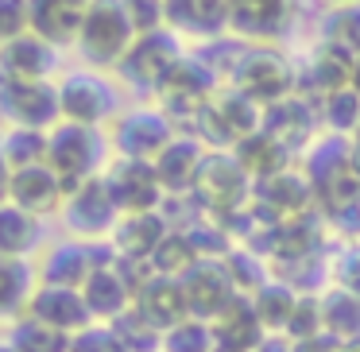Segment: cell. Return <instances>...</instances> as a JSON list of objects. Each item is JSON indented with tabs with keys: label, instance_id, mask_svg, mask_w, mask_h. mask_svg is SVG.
Wrapping results in <instances>:
<instances>
[{
	"label": "cell",
	"instance_id": "32",
	"mask_svg": "<svg viewBox=\"0 0 360 352\" xmlns=\"http://www.w3.org/2000/svg\"><path fill=\"white\" fill-rule=\"evenodd\" d=\"M298 298H302L298 287H290L287 279H271L252 294V306H256V313H259L267 333H287L290 318H295V310H298Z\"/></svg>",
	"mask_w": 360,
	"mask_h": 352
},
{
	"label": "cell",
	"instance_id": "20",
	"mask_svg": "<svg viewBox=\"0 0 360 352\" xmlns=\"http://www.w3.org/2000/svg\"><path fill=\"white\" fill-rule=\"evenodd\" d=\"M171 233L163 209H151V213H124L117 221L109 236V248L117 252V259L124 263H136V267H148V259L155 256V248L163 244V236Z\"/></svg>",
	"mask_w": 360,
	"mask_h": 352
},
{
	"label": "cell",
	"instance_id": "49",
	"mask_svg": "<svg viewBox=\"0 0 360 352\" xmlns=\"http://www.w3.org/2000/svg\"><path fill=\"white\" fill-rule=\"evenodd\" d=\"M213 352H240V348H225V344H217V348H213Z\"/></svg>",
	"mask_w": 360,
	"mask_h": 352
},
{
	"label": "cell",
	"instance_id": "6",
	"mask_svg": "<svg viewBox=\"0 0 360 352\" xmlns=\"http://www.w3.org/2000/svg\"><path fill=\"white\" fill-rule=\"evenodd\" d=\"M136 32L128 24L124 0H89L86 24L74 47L82 51L89 66H101V70H117V63L124 58V51L132 47Z\"/></svg>",
	"mask_w": 360,
	"mask_h": 352
},
{
	"label": "cell",
	"instance_id": "42",
	"mask_svg": "<svg viewBox=\"0 0 360 352\" xmlns=\"http://www.w3.org/2000/svg\"><path fill=\"white\" fill-rule=\"evenodd\" d=\"M124 12H128V24H132L136 35L167 27V4L163 0H124Z\"/></svg>",
	"mask_w": 360,
	"mask_h": 352
},
{
	"label": "cell",
	"instance_id": "50",
	"mask_svg": "<svg viewBox=\"0 0 360 352\" xmlns=\"http://www.w3.org/2000/svg\"><path fill=\"white\" fill-rule=\"evenodd\" d=\"M326 4H345V0H326Z\"/></svg>",
	"mask_w": 360,
	"mask_h": 352
},
{
	"label": "cell",
	"instance_id": "38",
	"mask_svg": "<svg viewBox=\"0 0 360 352\" xmlns=\"http://www.w3.org/2000/svg\"><path fill=\"white\" fill-rule=\"evenodd\" d=\"M112 329L120 333V341L128 344V352H163V329L155 321H148L140 310H128L112 321Z\"/></svg>",
	"mask_w": 360,
	"mask_h": 352
},
{
	"label": "cell",
	"instance_id": "18",
	"mask_svg": "<svg viewBox=\"0 0 360 352\" xmlns=\"http://www.w3.org/2000/svg\"><path fill=\"white\" fill-rule=\"evenodd\" d=\"M117 259V252H101L97 240H63L47 252L43 259L39 282H55V287H86V279L97 271L101 263Z\"/></svg>",
	"mask_w": 360,
	"mask_h": 352
},
{
	"label": "cell",
	"instance_id": "34",
	"mask_svg": "<svg viewBox=\"0 0 360 352\" xmlns=\"http://www.w3.org/2000/svg\"><path fill=\"white\" fill-rule=\"evenodd\" d=\"M8 341L20 352H70L74 337L55 329V325H47V321H39V318H32V313H20V318H12Z\"/></svg>",
	"mask_w": 360,
	"mask_h": 352
},
{
	"label": "cell",
	"instance_id": "35",
	"mask_svg": "<svg viewBox=\"0 0 360 352\" xmlns=\"http://www.w3.org/2000/svg\"><path fill=\"white\" fill-rule=\"evenodd\" d=\"M198 259L202 256H198L194 240L186 236V228H171V233L163 236V244L155 248V256L148 259V271L151 275H167V279H182Z\"/></svg>",
	"mask_w": 360,
	"mask_h": 352
},
{
	"label": "cell",
	"instance_id": "21",
	"mask_svg": "<svg viewBox=\"0 0 360 352\" xmlns=\"http://www.w3.org/2000/svg\"><path fill=\"white\" fill-rule=\"evenodd\" d=\"M205 155H210V148H205V140L194 132H179L167 143V151L155 159V171H159V182H163V190H167V202H171V197H190Z\"/></svg>",
	"mask_w": 360,
	"mask_h": 352
},
{
	"label": "cell",
	"instance_id": "28",
	"mask_svg": "<svg viewBox=\"0 0 360 352\" xmlns=\"http://www.w3.org/2000/svg\"><path fill=\"white\" fill-rule=\"evenodd\" d=\"M233 155L240 159V167L252 174V182H259V178H271V174L287 171V167H290V155H295V151H290L275 132H267V128H256L252 136H244V140L236 143Z\"/></svg>",
	"mask_w": 360,
	"mask_h": 352
},
{
	"label": "cell",
	"instance_id": "15",
	"mask_svg": "<svg viewBox=\"0 0 360 352\" xmlns=\"http://www.w3.org/2000/svg\"><path fill=\"white\" fill-rule=\"evenodd\" d=\"M105 178H109L112 194H117L120 213H151V209H163V202H167L159 171L148 159L112 155V163L105 167Z\"/></svg>",
	"mask_w": 360,
	"mask_h": 352
},
{
	"label": "cell",
	"instance_id": "31",
	"mask_svg": "<svg viewBox=\"0 0 360 352\" xmlns=\"http://www.w3.org/2000/svg\"><path fill=\"white\" fill-rule=\"evenodd\" d=\"M318 43L341 51L349 58H360V0L329 4L318 24Z\"/></svg>",
	"mask_w": 360,
	"mask_h": 352
},
{
	"label": "cell",
	"instance_id": "40",
	"mask_svg": "<svg viewBox=\"0 0 360 352\" xmlns=\"http://www.w3.org/2000/svg\"><path fill=\"white\" fill-rule=\"evenodd\" d=\"M225 267H229V275H233L236 294H248L252 298L259 287H264V282H271V275H267L259 252H252V248H233L225 256Z\"/></svg>",
	"mask_w": 360,
	"mask_h": 352
},
{
	"label": "cell",
	"instance_id": "13",
	"mask_svg": "<svg viewBox=\"0 0 360 352\" xmlns=\"http://www.w3.org/2000/svg\"><path fill=\"white\" fill-rule=\"evenodd\" d=\"M58 101H63V120H74V124L101 128L105 120L117 117V89L94 70L66 74L58 82Z\"/></svg>",
	"mask_w": 360,
	"mask_h": 352
},
{
	"label": "cell",
	"instance_id": "5",
	"mask_svg": "<svg viewBox=\"0 0 360 352\" xmlns=\"http://www.w3.org/2000/svg\"><path fill=\"white\" fill-rule=\"evenodd\" d=\"M256 128H264V105H256L236 86H221L194 120V136H202L210 151H233Z\"/></svg>",
	"mask_w": 360,
	"mask_h": 352
},
{
	"label": "cell",
	"instance_id": "1",
	"mask_svg": "<svg viewBox=\"0 0 360 352\" xmlns=\"http://www.w3.org/2000/svg\"><path fill=\"white\" fill-rule=\"evenodd\" d=\"M318 190V209L326 217H360V163L352 155V140L329 136L310 148V159L302 167Z\"/></svg>",
	"mask_w": 360,
	"mask_h": 352
},
{
	"label": "cell",
	"instance_id": "24",
	"mask_svg": "<svg viewBox=\"0 0 360 352\" xmlns=\"http://www.w3.org/2000/svg\"><path fill=\"white\" fill-rule=\"evenodd\" d=\"M27 8H32V32L35 35H43L55 47H70L82 35L89 0H27Z\"/></svg>",
	"mask_w": 360,
	"mask_h": 352
},
{
	"label": "cell",
	"instance_id": "45",
	"mask_svg": "<svg viewBox=\"0 0 360 352\" xmlns=\"http://www.w3.org/2000/svg\"><path fill=\"white\" fill-rule=\"evenodd\" d=\"M256 352H295V341H290L287 333H267Z\"/></svg>",
	"mask_w": 360,
	"mask_h": 352
},
{
	"label": "cell",
	"instance_id": "23",
	"mask_svg": "<svg viewBox=\"0 0 360 352\" xmlns=\"http://www.w3.org/2000/svg\"><path fill=\"white\" fill-rule=\"evenodd\" d=\"M318 120H321V109H318V101L306 97V93H290V97H283V101H275L264 109V128L279 136L295 155L314 140Z\"/></svg>",
	"mask_w": 360,
	"mask_h": 352
},
{
	"label": "cell",
	"instance_id": "37",
	"mask_svg": "<svg viewBox=\"0 0 360 352\" xmlns=\"http://www.w3.org/2000/svg\"><path fill=\"white\" fill-rule=\"evenodd\" d=\"M0 148H4V155H8L12 171L47 163V132H43V128H16V124H8V132L0 136Z\"/></svg>",
	"mask_w": 360,
	"mask_h": 352
},
{
	"label": "cell",
	"instance_id": "30",
	"mask_svg": "<svg viewBox=\"0 0 360 352\" xmlns=\"http://www.w3.org/2000/svg\"><path fill=\"white\" fill-rule=\"evenodd\" d=\"M43 240V217L20 209L16 202L0 205V256L27 259Z\"/></svg>",
	"mask_w": 360,
	"mask_h": 352
},
{
	"label": "cell",
	"instance_id": "10",
	"mask_svg": "<svg viewBox=\"0 0 360 352\" xmlns=\"http://www.w3.org/2000/svg\"><path fill=\"white\" fill-rule=\"evenodd\" d=\"M174 136H179L174 132V120L163 109H132L112 120L109 148L124 159H148V163H155Z\"/></svg>",
	"mask_w": 360,
	"mask_h": 352
},
{
	"label": "cell",
	"instance_id": "44",
	"mask_svg": "<svg viewBox=\"0 0 360 352\" xmlns=\"http://www.w3.org/2000/svg\"><path fill=\"white\" fill-rule=\"evenodd\" d=\"M333 279H337V287H345V290H356L360 294V244H349V248L337 256V263H333Z\"/></svg>",
	"mask_w": 360,
	"mask_h": 352
},
{
	"label": "cell",
	"instance_id": "12",
	"mask_svg": "<svg viewBox=\"0 0 360 352\" xmlns=\"http://www.w3.org/2000/svg\"><path fill=\"white\" fill-rule=\"evenodd\" d=\"M252 202L271 221H298L318 209V190H314L306 171L287 167V171L271 174V178H259L256 190H252Z\"/></svg>",
	"mask_w": 360,
	"mask_h": 352
},
{
	"label": "cell",
	"instance_id": "17",
	"mask_svg": "<svg viewBox=\"0 0 360 352\" xmlns=\"http://www.w3.org/2000/svg\"><path fill=\"white\" fill-rule=\"evenodd\" d=\"M182 290H186V302H190V318H202V321H213L236 298L225 259H198L182 275Z\"/></svg>",
	"mask_w": 360,
	"mask_h": 352
},
{
	"label": "cell",
	"instance_id": "43",
	"mask_svg": "<svg viewBox=\"0 0 360 352\" xmlns=\"http://www.w3.org/2000/svg\"><path fill=\"white\" fill-rule=\"evenodd\" d=\"M32 32V8L27 0H0V43L12 35Z\"/></svg>",
	"mask_w": 360,
	"mask_h": 352
},
{
	"label": "cell",
	"instance_id": "29",
	"mask_svg": "<svg viewBox=\"0 0 360 352\" xmlns=\"http://www.w3.org/2000/svg\"><path fill=\"white\" fill-rule=\"evenodd\" d=\"M321 333L333 337L341 348L360 344V294L333 287L321 294Z\"/></svg>",
	"mask_w": 360,
	"mask_h": 352
},
{
	"label": "cell",
	"instance_id": "9",
	"mask_svg": "<svg viewBox=\"0 0 360 352\" xmlns=\"http://www.w3.org/2000/svg\"><path fill=\"white\" fill-rule=\"evenodd\" d=\"M120 217L124 213H120L105 171L86 178L82 186H74L63 202V225L74 240H105V236H112Z\"/></svg>",
	"mask_w": 360,
	"mask_h": 352
},
{
	"label": "cell",
	"instance_id": "14",
	"mask_svg": "<svg viewBox=\"0 0 360 352\" xmlns=\"http://www.w3.org/2000/svg\"><path fill=\"white\" fill-rule=\"evenodd\" d=\"M298 0H229V35L240 43H275L290 32Z\"/></svg>",
	"mask_w": 360,
	"mask_h": 352
},
{
	"label": "cell",
	"instance_id": "11",
	"mask_svg": "<svg viewBox=\"0 0 360 352\" xmlns=\"http://www.w3.org/2000/svg\"><path fill=\"white\" fill-rule=\"evenodd\" d=\"M0 117L16 128H51L63 120L55 82H0Z\"/></svg>",
	"mask_w": 360,
	"mask_h": 352
},
{
	"label": "cell",
	"instance_id": "7",
	"mask_svg": "<svg viewBox=\"0 0 360 352\" xmlns=\"http://www.w3.org/2000/svg\"><path fill=\"white\" fill-rule=\"evenodd\" d=\"M221 74L205 63L202 55H182V63L167 74V82L159 86V109L174 120V124H194L198 112L217 97Z\"/></svg>",
	"mask_w": 360,
	"mask_h": 352
},
{
	"label": "cell",
	"instance_id": "46",
	"mask_svg": "<svg viewBox=\"0 0 360 352\" xmlns=\"http://www.w3.org/2000/svg\"><path fill=\"white\" fill-rule=\"evenodd\" d=\"M8 194H12V163L4 155V148H0V205L8 202Z\"/></svg>",
	"mask_w": 360,
	"mask_h": 352
},
{
	"label": "cell",
	"instance_id": "26",
	"mask_svg": "<svg viewBox=\"0 0 360 352\" xmlns=\"http://www.w3.org/2000/svg\"><path fill=\"white\" fill-rule=\"evenodd\" d=\"M136 310L143 313L148 321H155L159 329H171L179 321L190 318V302H186V290H182V279H167V275H151L140 282L136 290Z\"/></svg>",
	"mask_w": 360,
	"mask_h": 352
},
{
	"label": "cell",
	"instance_id": "8",
	"mask_svg": "<svg viewBox=\"0 0 360 352\" xmlns=\"http://www.w3.org/2000/svg\"><path fill=\"white\" fill-rule=\"evenodd\" d=\"M179 63H182L179 32L159 27V32L136 35L132 47L124 51V58L117 63V78L132 89H143V93H159V86Z\"/></svg>",
	"mask_w": 360,
	"mask_h": 352
},
{
	"label": "cell",
	"instance_id": "36",
	"mask_svg": "<svg viewBox=\"0 0 360 352\" xmlns=\"http://www.w3.org/2000/svg\"><path fill=\"white\" fill-rule=\"evenodd\" d=\"M318 109H321V124H326L333 136H345V140L356 136V128H360V93L352 86L329 93L326 101H318Z\"/></svg>",
	"mask_w": 360,
	"mask_h": 352
},
{
	"label": "cell",
	"instance_id": "41",
	"mask_svg": "<svg viewBox=\"0 0 360 352\" xmlns=\"http://www.w3.org/2000/svg\"><path fill=\"white\" fill-rule=\"evenodd\" d=\"M70 352H128V344L120 341V333H117L112 325H105V321H94L89 329L74 333Z\"/></svg>",
	"mask_w": 360,
	"mask_h": 352
},
{
	"label": "cell",
	"instance_id": "3",
	"mask_svg": "<svg viewBox=\"0 0 360 352\" xmlns=\"http://www.w3.org/2000/svg\"><path fill=\"white\" fill-rule=\"evenodd\" d=\"M229 86L244 89L252 101L267 109V105L298 93V66L287 55H279L271 43H244Z\"/></svg>",
	"mask_w": 360,
	"mask_h": 352
},
{
	"label": "cell",
	"instance_id": "25",
	"mask_svg": "<svg viewBox=\"0 0 360 352\" xmlns=\"http://www.w3.org/2000/svg\"><path fill=\"white\" fill-rule=\"evenodd\" d=\"M167 27L194 39H221L229 35V0H163Z\"/></svg>",
	"mask_w": 360,
	"mask_h": 352
},
{
	"label": "cell",
	"instance_id": "16",
	"mask_svg": "<svg viewBox=\"0 0 360 352\" xmlns=\"http://www.w3.org/2000/svg\"><path fill=\"white\" fill-rule=\"evenodd\" d=\"M58 66V47L43 35L24 32L0 43V82H51Z\"/></svg>",
	"mask_w": 360,
	"mask_h": 352
},
{
	"label": "cell",
	"instance_id": "39",
	"mask_svg": "<svg viewBox=\"0 0 360 352\" xmlns=\"http://www.w3.org/2000/svg\"><path fill=\"white\" fill-rule=\"evenodd\" d=\"M213 348H217V337H213V325L202 318H186L163 333V352H213Z\"/></svg>",
	"mask_w": 360,
	"mask_h": 352
},
{
	"label": "cell",
	"instance_id": "4",
	"mask_svg": "<svg viewBox=\"0 0 360 352\" xmlns=\"http://www.w3.org/2000/svg\"><path fill=\"white\" fill-rule=\"evenodd\" d=\"M105 148H109V140L101 136V128L74 124V120H58L51 128L47 132V163L66 182V194L74 186H82L86 178L105 171Z\"/></svg>",
	"mask_w": 360,
	"mask_h": 352
},
{
	"label": "cell",
	"instance_id": "47",
	"mask_svg": "<svg viewBox=\"0 0 360 352\" xmlns=\"http://www.w3.org/2000/svg\"><path fill=\"white\" fill-rule=\"evenodd\" d=\"M352 89H356V93H360V58H356V63H352Z\"/></svg>",
	"mask_w": 360,
	"mask_h": 352
},
{
	"label": "cell",
	"instance_id": "22",
	"mask_svg": "<svg viewBox=\"0 0 360 352\" xmlns=\"http://www.w3.org/2000/svg\"><path fill=\"white\" fill-rule=\"evenodd\" d=\"M8 202H16L20 209L35 213V217H51V213H63L66 182L55 174V167H51V163L20 167V171H12V194H8Z\"/></svg>",
	"mask_w": 360,
	"mask_h": 352
},
{
	"label": "cell",
	"instance_id": "33",
	"mask_svg": "<svg viewBox=\"0 0 360 352\" xmlns=\"http://www.w3.org/2000/svg\"><path fill=\"white\" fill-rule=\"evenodd\" d=\"M39 282L32 279L27 259L0 256V318H20L27 310V298Z\"/></svg>",
	"mask_w": 360,
	"mask_h": 352
},
{
	"label": "cell",
	"instance_id": "48",
	"mask_svg": "<svg viewBox=\"0 0 360 352\" xmlns=\"http://www.w3.org/2000/svg\"><path fill=\"white\" fill-rule=\"evenodd\" d=\"M0 352H20V348H16L12 341H0Z\"/></svg>",
	"mask_w": 360,
	"mask_h": 352
},
{
	"label": "cell",
	"instance_id": "2",
	"mask_svg": "<svg viewBox=\"0 0 360 352\" xmlns=\"http://www.w3.org/2000/svg\"><path fill=\"white\" fill-rule=\"evenodd\" d=\"M252 190H256V182H252V174L240 167V159L233 151H210L194 178L190 202L198 205V213L225 225L229 217H236L252 202Z\"/></svg>",
	"mask_w": 360,
	"mask_h": 352
},
{
	"label": "cell",
	"instance_id": "27",
	"mask_svg": "<svg viewBox=\"0 0 360 352\" xmlns=\"http://www.w3.org/2000/svg\"><path fill=\"white\" fill-rule=\"evenodd\" d=\"M210 325H213L217 344H225V348H240V352H256L259 341L267 337V329H264V321H259V313H256V306H252L248 294H236L233 302L210 321Z\"/></svg>",
	"mask_w": 360,
	"mask_h": 352
},
{
	"label": "cell",
	"instance_id": "19",
	"mask_svg": "<svg viewBox=\"0 0 360 352\" xmlns=\"http://www.w3.org/2000/svg\"><path fill=\"white\" fill-rule=\"evenodd\" d=\"M32 318L47 321V325L63 329V333H82V329L94 325V313L86 306V294L78 287H55V282H39L27 298V310Z\"/></svg>",
	"mask_w": 360,
	"mask_h": 352
}]
</instances>
